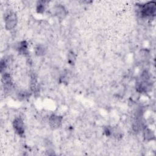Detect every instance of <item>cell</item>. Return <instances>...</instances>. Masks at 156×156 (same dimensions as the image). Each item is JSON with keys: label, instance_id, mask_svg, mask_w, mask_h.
I'll use <instances>...</instances> for the list:
<instances>
[{"label": "cell", "instance_id": "cell-1", "mask_svg": "<svg viewBox=\"0 0 156 156\" xmlns=\"http://www.w3.org/2000/svg\"><path fill=\"white\" fill-rule=\"evenodd\" d=\"M140 14L143 18H148L155 16L156 12V4L154 1L147 2L139 6Z\"/></svg>", "mask_w": 156, "mask_h": 156}, {"label": "cell", "instance_id": "cell-2", "mask_svg": "<svg viewBox=\"0 0 156 156\" xmlns=\"http://www.w3.org/2000/svg\"><path fill=\"white\" fill-rule=\"evenodd\" d=\"M5 27L7 30H12L15 27L17 24V17L15 13L9 12L6 15L4 20Z\"/></svg>", "mask_w": 156, "mask_h": 156}, {"label": "cell", "instance_id": "cell-3", "mask_svg": "<svg viewBox=\"0 0 156 156\" xmlns=\"http://www.w3.org/2000/svg\"><path fill=\"white\" fill-rule=\"evenodd\" d=\"M13 127L15 132L20 136H23L24 133V124L23 120L20 117H17L13 121Z\"/></svg>", "mask_w": 156, "mask_h": 156}, {"label": "cell", "instance_id": "cell-4", "mask_svg": "<svg viewBox=\"0 0 156 156\" xmlns=\"http://www.w3.org/2000/svg\"><path fill=\"white\" fill-rule=\"evenodd\" d=\"M63 117L59 115H52L49 118V123L51 127L53 129H56L60 127L62 125Z\"/></svg>", "mask_w": 156, "mask_h": 156}, {"label": "cell", "instance_id": "cell-5", "mask_svg": "<svg viewBox=\"0 0 156 156\" xmlns=\"http://www.w3.org/2000/svg\"><path fill=\"white\" fill-rule=\"evenodd\" d=\"M54 12L55 15L60 19H63L67 15V11L65 7L61 5H57L55 7Z\"/></svg>", "mask_w": 156, "mask_h": 156}, {"label": "cell", "instance_id": "cell-6", "mask_svg": "<svg viewBox=\"0 0 156 156\" xmlns=\"http://www.w3.org/2000/svg\"><path fill=\"white\" fill-rule=\"evenodd\" d=\"M143 136L146 140L150 141L154 139L155 135L154 132L151 129L145 127L143 130Z\"/></svg>", "mask_w": 156, "mask_h": 156}, {"label": "cell", "instance_id": "cell-7", "mask_svg": "<svg viewBox=\"0 0 156 156\" xmlns=\"http://www.w3.org/2000/svg\"><path fill=\"white\" fill-rule=\"evenodd\" d=\"M18 50L21 54H27L28 53V44L26 41H21L18 46Z\"/></svg>", "mask_w": 156, "mask_h": 156}, {"label": "cell", "instance_id": "cell-8", "mask_svg": "<svg viewBox=\"0 0 156 156\" xmlns=\"http://www.w3.org/2000/svg\"><path fill=\"white\" fill-rule=\"evenodd\" d=\"M2 79L3 83L5 84L7 88H9L12 85V80L10 75L9 73H4L2 76Z\"/></svg>", "mask_w": 156, "mask_h": 156}, {"label": "cell", "instance_id": "cell-9", "mask_svg": "<svg viewBox=\"0 0 156 156\" xmlns=\"http://www.w3.org/2000/svg\"><path fill=\"white\" fill-rule=\"evenodd\" d=\"M45 52H46V49L44 46L41 44L37 46V48H35V54L38 56L44 55L45 54Z\"/></svg>", "mask_w": 156, "mask_h": 156}, {"label": "cell", "instance_id": "cell-10", "mask_svg": "<svg viewBox=\"0 0 156 156\" xmlns=\"http://www.w3.org/2000/svg\"><path fill=\"white\" fill-rule=\"evenodd\" d=\"M75 60H76V55L74 52L73 51L69 52L68 54V62L69 63V64L72 65H74L75 63Z\"/></svg>", "mask_w": 156, "mask_h": 156}, {"label": "cell", "instance_id": "cell-11", "mask_svg": "<svg viewBox=\"0 0 156 156\" xmlns=\"http://www.w3.org/2000/svg\"><path fill=\"white\" fill-rule=\"evenodd\" d=\"M37 12L38 13H43L44 12L45 10V5H44V1H40L38 2L37 5Z\"/></svg>", "mask_w": 156, "mask_h": 156}]
</instances>
